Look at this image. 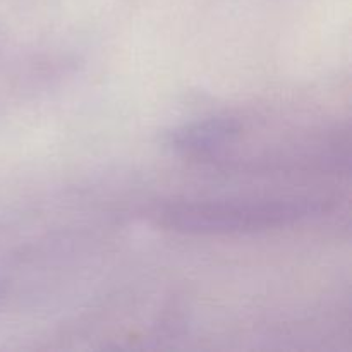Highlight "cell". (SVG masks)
<instances>
[{"label": "cell", "instance_id": "1", "mask_svg": "<svg viewBox=\"0 0 352 352\" xmlns=\"http://www.w3.org/2000/svg\"><path fill=\"white\" fill-rule=\"evenodd\" d=\"M322 210L320 203L309 199L181 203L162 210L158 220L162 226L181 232H254L299 222Z\"/></svg>", "mask_w": 352, "mask_h": 352}, {"label": "cell", "instance_id": "2", "mask_svg": "<svg viewBox=\"0 0 352 352\" xmlns=\"http://www.w3.org/2000/svg\"><path fill=\"white\" fill-rule=\"evenodd\" d=\"M239 133V124L234 119H210L184 126L170 133V144L175 150L192 157L212 155Z\"/></svg>", "mask_w": 352, "mask_h": 352}]
</instances>
